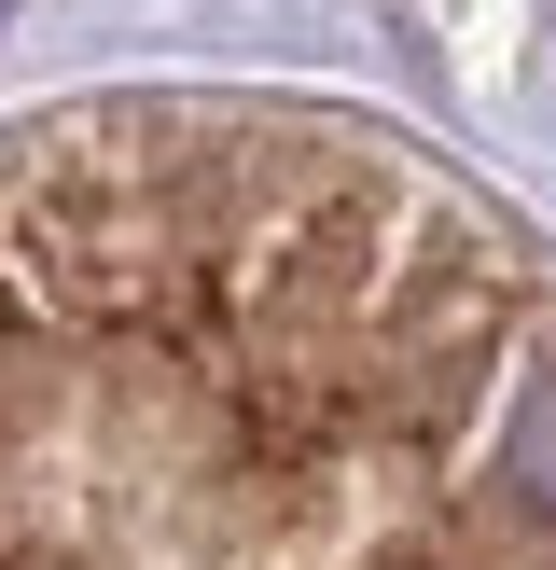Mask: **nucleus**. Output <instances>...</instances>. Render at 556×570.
<instances>
[{
  "label": "nucleus",
  "mask_w": 556,
  "mask_h": 570,
  "mask_svg": "<svg viewBox=\"0 0 556 570\" xmlns=\"http://www.w3.org/2000/svg\"><path fill=\"white\" fill-rule=\"evenodd\" d=\"M0 570H556V237L361 111L0 126Z\"/></svg>",
  "instance_id": "1"
}]
</instances>
